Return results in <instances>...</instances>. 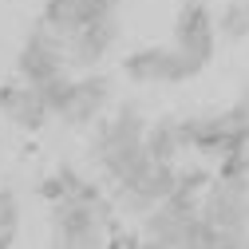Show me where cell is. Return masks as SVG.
Wrapping results in <instances>:
<instances>
[{"label": "cell", "mask_w": 249, "mask_h": 249, "mask_svg": "<svg viewBox=\"0 0 249 249\" xmlns=\"http://www.w3.org/2000/svg\"><path fill=\"white\" fill-rule=\"evenodd\" d=\"M174 48L186 52L190 59H198V64H206V59L213 55V24H210V12L202 4H186L178 24H174Z\"/></svg>", "instance_id": "8992f818"}, {"label": "cell", "mask_w": 249, "mask_h": 249, "mask_svg": "<svg viewBox=\"0 0 249 249\" xmlns=\"http://www.w3.org/2000/svg\"><path fill=\"white\" fill-rule=\"evenodd\" d=\"M52 226H55V241L68 245V249H91V245H103V226L107 222V206L103 202H79L71 194L59 198L55 213H52Z\"/></svg>", "instance_id": "6da1fadb"}, {"label": "cell", "mask_w": 249, "mask_h": 249, "mask_svg": "<svg viewBox=\"0 0 249 249\" xmlns=\"http://www.w3.org/2000/svg\"><path fill=\"white\" fill-rule=\"evenodd\" d=\"M111 12H115V0H48L44 24L68 44L79 28H87L91 20H99V16H111Z\"/></svg>", "instance_id": "277c9868"}, {"label": "cell", "mask_w": 249, "mask_h": 249, "mask_svg": "<svg viewBox=\"0 0 249 249\" xmlns=\"http://www.w3.org/2000/svg\"><path fill=\"white\" fill-rule=\"evenodd\" d=\"M222 182H245V174H249V162H245V146H237V150H226L222 154Z\"/></svg>", "instance_id": "5bb4252c"}, {"label": "cell", "mask_w": 249, "mask_h": 249, "mask_svg": "<svg viewBox=\"0 0 249 249\" xmlns=\"http://www.w3.org/2000/svg\"><path fill=\"white\" fill-rule=\"evenodd\" d=\"M40 194H44V198H52V202H59V198L68 194V182H64V174H52V178H44V182H40Z\"/></svg>", "instance_id": "2e32d148"}, {"label": "cell", "mask_w": 249, "mask_h": 249, "mask_svg": "<svg viewBox=\"0 0 249 249\" xmlns=\"http://www.w3.org/2000/svg\"><path fill=\"white\" fill-rule=\"evenodd\" d=\"M16 241V230H4V226H0V249H8Z\"/></svg>", "instance_id": "e0dca14e"}, {"label": "cell", "mask_w": 249, "mask_h": 249, "mask_svg": "<svg viewBox=\"0 0 249 249\" xmlns=\"http://www.w3.org/2000/svg\"><path fill=\"white\" fill-rule=\"evenodd\" d=\"M107 99H111V83L107 79H99V75L71 79V95H68L64 111H59V119L71 123V127H83V123L99 119V111L107 107Z\"/></svg>", "instance_id": "52a82bcc"}, {"label": "cell", "mask_w": 249, "mask_h": 249, "mask_svg": "<svg viewBox=\"0 0 249 249\" xmlns=\"http://www.w3.org/2000/svg\"><path fill=\"white\" fill-rule=\"evenodd\" d=\"M36 91H40V99H44L48 115H59V111H64V103H68V95H71V79L59 71V75H52V79L36 83Z\"/></svg>", "instance_id": "7c38bea8"}, {"label": "cell", "mask_w": 249, "mask_h": 249, "mask_svg": "<svg viewBox=\"0 0 249 249\" xmlns=\"http://www.w3.org/2000/svg\"><path fill=\"white\" fill-rule=\"evenodd\" d=\"M198 71H202V64L178 48H146L127 59V75L135 83H182Z\"/></svg>", "instance_id": "7a4b0ae2"}, {"label": "cell", "mask_w": 249, "mask_h": 249, "mask_svg": "<svg viewBox=\"0 0 249 249\" xmlns=\"http://www.w3.org/2000/svg\"><path fill=\"white\" fill-rule=\"evenodd\" d=\"M0 226H4V230H16V194H12V190L0 194Z\"/></svg>", "instance_id": "9a60e30c"}, {"label": "cell", "mask_w": 249, "mask_h": 249, "mask_svg": "<svg viewBox=\"0 0 249 249\" xmlns=\"http://www.w3.org/2000/svg\"><path fill=\"white\" fill-rule=\"evenodd\" d=\"M222 32H226V36H233V40H241V36L249 32V12H245L241 0H233V4L222 12Z\"/></svg>", "instance_id": "4fadbf2b"}, {"label": "cell", "mask_w": 249, "mask_h": 249, "mask_svg": "<svg viewBox=\"0 0 249 249\" xmlns=\"http://www.w3.org/2000/svg\"><path fill=\"white\" fill-rule=\"evenodd\" d=\"M142 146H146V154L154 162H174L178 150H186L182 146V131H178L174 119H162V123H154V127H146L142 131Z\"/></svg>", "instance_id": "30bf717a"}, {"label": "cell", "mask_w": 249, "mask_h": 249, "mask_svg": "<svg viewBox=\"0 0 249 249\" xmlns=\"http://www.w3.org/2000/svg\"><path fill=\"white\" fill-rule=\"evenodd\" d=\"M64 64H68V55H64V40H59L48 24L36 28V32L28 36L24 52H20V75L36 87V83L59 75V71H64Z\"/></svg>", "instance_id": "3957f363"}, {"label": "cell", "mask_w": 249, "mask_h": 249, "mask_svg": "<svg viewBox=\"0 0 249 249\" xmlns=\"http://www.w3.org/2000/svg\"><path fill=\"white\" fill-rule=\"evenodd\" d=\"M103 166L115 174V182H139L150 170V154L142 146V139H123V142H95Z\"/></svg>", "instance_id": "ba28073f"}, {"label": "cell", "mask_w": 249, "mask_h": 249, "mask_svg": "<svg viewBox=\"0 0 249 249\" xmlns=\"http://www.w3.org/2000/svg\"><path fill=\"white\" fill-rule=\"evenodd\" d=\"M0 111H4L16 127H28V131H36L44 123V115H48L40 91L32 83H28V87H4V91H0Z\"/></svg>", "instance_id": "9c48e42d"}, {"label": "cell", "mask_w": 249, "mask_h": 249, "mask_svg": "<svg viewBox=\"0 0 249 249\" xmlns=\"http://www.w3.org/2000/svg\"><path fill=\"white\" fill-rule=\"evenodd\" d=\"M198 213L210 226L226 230L230 237H241V230H245V182H217V190L206 194V206Z\"/></svg>", "instance_id": "5b68a950"}, {"label": "cell", "mask_w": 249, "mask_h": 249, "mask_svg": "<svg viewBox=\"0 0 249 249\" xmlns=\"http://www.w3.org/2000/svg\"><path fill=\"white\" fill-rule=\"evenodd\" d=\"M142 131H146V123H142V111H139L135 103H123V107H119V115H115L111 123H103V131H99V139H95V142H123V139H142Z\"/></svg>", "instance_id": "8fae6325"}]
</instances>
